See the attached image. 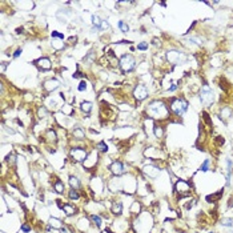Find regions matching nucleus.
<instances>
[{
	"label": "nucleus",
	"instance_id": "1",
	"mask_svg": "<svg viewBox=\"0 0 233 233\" xmlns=\"http://www.w3.org/2000/svg\"><path fill=\"white\" fill-rule=\"evenodd\" d=\"M149 113L156 119H165L169 115V111L163 101H153L149 105Z\"/></svg>",
	"mask_w": 233,
	"mask_h": 233
},
{
	"label": "nucleus",
	"instance_id": "2",
	"mask_svg": "<svg viewBox=\"0 0 233 233\" xmlns=\"http://www.w3.org/2000/svg\"><path fill=\"white\" fill-rule=\"evenodd\" d=\"M215 100V93L212 88L208 85V84H204L201 88V92H200V101L202 103V105L205 107H211L212 103Z\"/></svg>",
	"mask_w": 233,
	"mask_h": 233
},
{
	"label": "nucleus",
	"instance_id": "3",
	"mask_svg": "<svg viewBox=\"0 0 233 233\" xmlns=\"http://www.w3.org/2000/svg\"><path fill=\"white\" fill-rule=\"evenodd\" d=\"M188 109V103L183 99H173L171 103V111L175 112L177 116H181V115L185 113V111Z\"/></svg>",
	"mask_w": 233,
	"mask_h": 233
},
{
	"label": "nucleus",
	"instance_id": "4",
	"mask_svg": "<svg viewBox=\"0 0 233 233\" xmlns=\"http://www.w3.org/2000/svg\"><path fill=\"white\" fill-rule=\"evenodd\" d=\"M120 65L123 71H125V72H131V71L135 69V67H136V60L133 59V56L131 55H123L120 59Z\"/></svg>",
	"mask_w": 233,
	"mask_h": 233
},
{
	"label": "nucleus",
	"instance_id": "5",
	"mask_svg": "<svg viewBox=\"0 0 233 233\" xmlns=\"http://www.w3.org/2000/svg\"><path fill=\"white\" fill-rule=\"evenodd\" d=\"M167 56H168V60L172 64H181L187 60V56L183 52H180V51H169L167 53Z\"/></svg>",
	"mask_w": 233,
	"mask_h": 233
},
{
	"label": "nucleus",
	"instance_id": "6",
	"mask_svg": "<svg viewBox=\"0 0 233 233\" xmlns=\"http://www.w3.org/2000/svg\"><path fill=\"white\" fill-rule=\"evenodd\" d=\"M71 156L79 163H85L87 161V152L83 148H72L71 149Z\"/></svg>",
	"mask_w": 233,
	"mask_h": 233
},
{
	"label": "nucleus",
	"instance_id": "7",
	"mask_svg": "<svg viewBox=\"0 0 233 233\" xmlns=\"http://www.w3.org/2000/svg\"><path fill=\"white\" fill-rule=\"evenodd\" d=\"M133 95L137 100H144L145 97L148 96V88L144 85V84H139V85L135 88Z\"/></svg>",
	"mask_w": 233,
	"mask_h": 233
},
{
	"label": "nucleus",
	"instance_id": "8",
	"mask_svg": "<svg viewBox=\"0 0 233 233\" xmlns=\"http://www.w3.org/2000/svg\"><path fill=\"white\" fill-rule=\"evenodd\" d=\"M176 191L178 193H181V197L183 196H189V183L188 181H184V180H178L177 184H176Z\"/></svg>",
	"mask_w": 233,
	"mask_h": 233
},
{
	"label": "nucleus",
	"instance_id": "9",
	"mask_svg": "<svg viewBox=\"0 0 233 233\" xmlns=\"http://www.w3.org/2000/svg\"><path fill=\"white\" fill-rule=\"evenodd\" d=\"M111 172H112L113 175H116V176H120V175H123L124 172H125V167H124L123 163H120V161H115V163L111 165Z\"/></svg>",
	"mask_w": 233,
	"mask_h": 233
},
{
	"label": "nucleus",
	"instance_id": "10",
	"mask_svg": "<svg viewBox=\"0 0 233 233\" xmlns=\"http://www.w3.org/2000/svg\"><path fill=\"white\" fill-rule=\"evenodd\" d=\"M144 172L148 177H157V175L160 173V169L153 167V165H148V167L144 168Z\"/></svg>",
	"mask_w": 233,
	"mask_h": 233
},
{
	"label": "nucleus",
	"instance_id": "11",
	"mask_svg": "<svg viewBox=\"0 0 233 233\" xmlns=\"http://www.w3.org/2000/svg\"><path fill=\"white\" fill-rule=\"evenodd\" d=\"M59 85H60V84H59L57 80H48V82H45V84H44V88L48 91V92H51V91L56 89Z\"/></svg>",
	"mask_w": 233,
	"mask_h": 233
},
{
	"label": "nucleus",
	"instance_id": "12",
	"mask_svg": "<svg viewBox=\"0 0 233 233\" xmlns=\"http://www.w3.org/2000/svg\"><path fill=\"white\" fill-rule=\"evenodd\" d=\"M38 64H39L40 68L44 69V71L49 69L51 67H52V63H51V62H49V59H47V57H43V59H40L39 62H38Z\"/></svg>",
	"mask_w": 233,
	"mask_h": 233
},
{
	"label": "nucleus",
	"instance_id": "13",
	"mask_svg": "<svg viewBox=\"0 0 233 233\" xmlns=\"http://www.w3.org/2000/svg\"><path fill=\"white\" fill-rule=\"evenodd\" d=\"M63 211L65 212L67 216H72V215L76 213V208L72 207V205H69V204H63Z\"/></svg>",
	"mask_w": 233,
	"mask_h": 233
},
{
	"label": "nucleus",
	"instance_id": "14",
	"mask_svg": "<svg viewBox=\"0 0 233 233\" xmlns=\"http://www.w3.org/2000/svg\"><path fill=\"white\" fill-rule=\"evenodd\" d=\"M53 188H55V191L57 192V193H63V192H64V184H63V181H62V180H56L55 184H53Z\"/></svg>",
	"mask_w": 233,
	"mask_h": 233
},
{
	"label": "nucleus",
	"instance_id": "15",
	"mask_svg": "<svg viewBox=\"0 0 233 233\" xmlns=\"http://www.w3.org/2000/svg\"><path fill=\"white\" fill-rule=\"evenodd\" d=\"M112 212H113L115 215H120L121 212H123V205H121V202H120V201H116V202L113 204Z\"/></svg>",
	"mask_w": 233,
	"mask_h": 233
},
{
	"label": "nucleus",
	"instance_id": "16",
	"mask_svg": "<svg viewBox=\"0 0 233 233\" xmlns=\"http://www.w3.org/2000/svg\"><path fill=\"white\" fill-rule=\"evenodd\" d=\"M221 225L233 231V218H222V220H221Z\"/></svg>",
	"mask_w": 233,
	"mask_h": 233
},
{
	"label": "nucleus",
	"instance_id": "17",
	"mask_svg": "<svg viewBox=\"0 0 233 233\" xmlns=\"http://www.w3.org/2000/svg\"><path fill=\"white\" fill-rule=\"evenodd\" d=\"M69 184H71V187H72L73 189H76V188L80 187V181H79V178H77L76 176H71L69 177Z\"/></svg>",
	"mask_w": 233,
	"mask_h": 233
},
{
	"label": "nucleus",
	"instance_id": "18",
	"mask_svg": "<svg viewBox=\"0 0 233 233\" xmlns=\"http://www.w3.org/2000/svg\"><path fill=\"white\" fill-rule=\"evenodd\" d=\"M49 224H51V227L52 228H56V229H62L63 228V224L60 222V220H57V218H51Z\"/></svg>",
	"mask_w": 233,
	"mask_h": 233
},
{
	"label": "nucleus",
	"instance_id": "19",
	"mask_svg": "<svg viewBox=\"0 0 233 233\" xmlns=\"http://www.w3.org/2000/svg\"><path fill=\"white\" fill-rule=\"evenodd\" d=\"M222 193H224V191H222V189H221V191H218L217 193L208 196V197H207V201H209V202H211V200H220V197L222 196Z\"/></svg>",
	"mask_w": 233,
	"mask_h": 233
},
{
	"label": "nucleus",
	"instance_id": "20",
	"mask_svg": "<svg viewBox=\"0 0 233 233\" xmlns=\"http://www.w3.org/2000/svg\"><path fill=\"white\" fill-rule=\"evenodd\" d=\"M73 136L77 137V139H84V131L80 127H77L73 129Z\"/></svg>",
	"mask_w": 233,
	"mask_h": 233
},
{
	"label": "nucleus",
	"instance_id": "21",
	"mask_svg": "<svg viewBox=\"0 0 233 233\" xmlns=\"http://www.w3.org/2000/svg\"><path fill=\"white\" fill-rule=\"evenodd\" d=\"M82 109H83L85 113H89V112H91V109H92V104H91L89 101H83V104H82Z\"/></svg>",
	"mask_w": 233,
	"mask_h": 233
},
{
	"label": "nucleus",
	"instance_id": "22",
	"mask_svg": "<svg viewBox=\"0 0 233 233\" xmlns=\"http://www.w3.org/2000/svg\"><path fill=\"white\" fill-rule=\"evenodd\" d=\"M209 164H211V160H209V158H207V160H205L204 163L200 165V171H201V172H207V171H209Z\"/></svg>",
	"mask_w": 233,
	"mask_h": 233
},
{
	"label": "nucleus",
	"instance_id": "23",
	"mask_svg": "<svg viewBox=\"0 0 233 233\" xmlns=\"http://www.w3.org/2000/svg\"><path fill=\"white\" fill-rule=\"evenodd\" d=\"M119 28L123 32H128V31H129V27H128V24H125L123 20H120V22H119Z\"/></svg>",
	"mask_w": 233,
	"mask_h": 233
},
{
	"label": "nucleus",
	"instance_id": "24",
	"mask_svg": "<svg viewBox=\"0 0 233 233\" xmlns=\"http://www.w3.org/2000/svg\"><path fill=\"white\" fill-rule=\"evenodd\" d=\"M69 197H71V198H73V200H79V198H80V195L77 193L76 189H73V188H72V191L69 192Z\"/></svg>",
	"mask_w": 233,
	"mask_h": 233
},
{
	"label": "nucleus",
	"instance_id": "25",
	"mask_svg": "<svg viewBox=\"0 0 233 233\" xmlns=\"http://www.w3.org/2000/svg\"><path fill=\"white\" fill-rule=\"evenodd\" d=\"M91 218H92V221L97 225V227H101V218L97 215H92V216H91Z\"/></svg>",
	"mask_w": 233,
	"mask_h": 233
},
{
	"label": "nucleus",
	"instance_id": "26",
	"mask_svg": "<svg viewBox=\"0 0 233 233\" xmlns=\"http://www.w3.org/2000/svg\"><path fill=\"white\" fill-rule=\"evenodd\" d=\"M155 135H156V137H161V136H163V128L158 127V125L155 127Z\"/></svg>",
	"mask_w": 233,
	"mask_h": 233
},
{
	"label": "nucleus",
	"instance_id": "27",
	"mask_svg": "<svg viewBox=\"0 0 233 233\" xmlns=\"http://www.w3.org/2000/svg\"><path fill=\"white\" fill-rule=\"evenodd\" d=\"M97 147H99V149L101 151V152H107L108 151V145L104 143V141H101V143H99V145H97Z\"/></svg>",
	"mask_w": 233,
	"mask_h": 233
},
{
	"label": "nucleus",
	"instance_id": "28",
	"mask_svg": "<svg viewBox=\"0 0 233 233\" xmlns=\"http://www.w3.org/2000/svg\"><path fill=\"white\" fill-rule=\"evenodd\" d=\"M77 89H79L80 92H83V91H85V89H87V83H85V82H80L79 87H77Z\"/></svg>",
	"mask_w": 233,
	"mask_h": 233
},
{
	"label": "nucleus",
	"instance_id": "29",
	"mask_svg": "<svg viewBox=\"0 0 233 233\" xmlns=\"http://www.w3.org/2000/svg\"><path fill=\"white\" fill-rule=\"evenodd\" d=\"M137 49H140V51L148 49V43H140V44H137Z\"/></svg>",
	"mask_w": 233,
	"mask_h": 233
},
{
	"label": "nucleus",
	"instance_id": "30",
	"mask_svg": "<svg viewBox=\"0 0 233 233\" xmlns=\"http://www.w3.org/2000/svg\"><path fill=\"white\" fill-rule=\"evenodd\" d=\"M20 229H22V231L24 232V233H29V232H31V228H29L27 224H23V225H22V228H20Z\"/></svg>",
	"mask_w": 233,
	"mask_h": 233
},
{
	"label": "nucleus",
	"instance_id": "31",
	"mask_svg": "<svg viewBox=\"0 0 233 233\" xmlns=\"http://www.w3.org/2000/svg\"><path fill=\"white\" fill-rule=\"evenodd\" d=\"M22 52H23V51H22V48L16 49V51H15V53H13V57H19L20 55H22Z\"/></svg>",
	"mask_w": 233,
	"mask_h": 233
},
{
	"label": "nucleus",
	"instance_id": "32",
	"mask_svg": "<svg viewBox=\"0 0 233 233\" xmlns=\"http://www.w3.org/2000/svg\"><path fill=\"white\" fill-rule=\"evenodd\" d=\"M52 38H60V39H64V36L62 33H57V32H52Z\"/></svg>",
	"mask_w": 233,
	"mask_h": 233
},
{
	"label": "nucleus",
	"instance_id": "33",
	"mask_svg": "<svg viewBox=\"0 0 233 233\" xmlns=\"http://www.w3.org/2000/svg\"><path fill=\"white\" fill-rule=\"evenodd\" d=\"M39 115H40V117H43L42 115H47V109H45V108H42V109L39 111Z\"/></svg>",
	"mask_w": 233,
	"mask_h": 233
},
{
	"label": "nucleus",
	"instance_id": "34",
	"mask_svg": "<svg viewBox=\"0 0 233 233\" xmlns=\"http://www.w3.org/2000/svg\"><path fill=\"white\" fill-rule=\"evenodd\" d=\"M176 88H177V87H176V84L173 83V84H172V85H171V88H169V92H173V91L176 89Z\"/></svg>",
	"mask_w": 233,
	"mask_h": 233
},
{
	"label": "nucleus",
	"instance_id": "35",
	"mask_svg": "<svg viewBox=\"0 0 233 233\" xmlns=\"http://www.w3.org/2000/svg\"><path fill=\"white\" fill-rule=\"evenodd\" d=\"M83 75H80V72H76V75H73V77H75V79H76V77H82Z\"/></svg>",
	"mask_w": 233,
	"mask_h": 233
}]
</instances>
